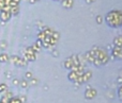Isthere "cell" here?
<instances>
[{
	"mask_svg": "<svg viewBox=\"0 0 122 103\" xmlns=\"http://www.w3.org/2000/svg\"><path fill=\"white\" fill-rule=\"evenodd\" d=\"M0 12H2V8H1V6H0Z\"/></svg>",
	"mask_w": 122,
	"mask_h": 103,
	"instance_id": "ac0fdd59",
	"label": "cell"
},
{
	"mask_svg": "<svg viewBox=\"0 0 122 103\" xmlns=\"http://www.w3.org/2000/svg\"><path fill=\"white\" fill-rule=\"evenodd\" d=\"M19 2H20V0H11L10 1V6L11 8H13V6H17L19 4Z\"/></svg>",
	"mask_w": 122,
	"mask_h": 103,
	"instance_id": "30bf717a",
	"label": "cell"
},
{
	"mask_svg": "<svg viewBox=\"0 0 122 103\" xmlns=\"http://www.w3.org/2000/svg\"><path fill=\"white\" fill-rule=\"evenodd\" d=\"M20 85H21V86L24 87V88H26V87L28 86V83H27V81L23 80V81H21V82H20Z\"/></svg>",
	"mask_w": 122,
	"mask_h": 103,
	"instance_id": "7c38bea8",
	"label": "cell"
},
{
	"mask_svg": "<svg viewBox=\"0 0 122 103\" xmlns=\"http://www.w3.org/2000/svg\"><path fill=\"white\" fill-rule=\"evenodd\" d=\"M36 1H39V0H29V2H30V3H36Z\"/></svg>",
	"mask_w": 122,
	"mask_h": 103,
	"instance_id": "e0dca14e",
	"label": "cell"
},
{
	"mask_svg": "<svg viewBox=\"0 0 122 103\" xmlns=\"http://www.w3.org/2000/svg\"><path fill=\"white\" fill-rule=\"evenodd\" d=\"M11 60H12L13 64L16 66H19V63H20V57L19 56H16V55H14V56L11 57Z\"/></svg>",
	"mask_w": 122,
	"mask_h": 103,
	"instance_id": "ba28073f",
	"label": "cell"
},
{
	"mask_svg": "<svg viewBox=\"0 0 122 103\" xmlns=\"http://www.w3.org/2000/svg\"><path fill=\"white\" fill-rule=\"evenodd\" d=\"M87 1V3H92V2H94L95 0H86Z\"/></svg>",
	"mask_w": 122,
	"mask_h": 103,
	"instance_id": "2e32d148",
	"label": "cell"
},
{
	"mask_svg": "<svg viewBox=\"0 0 122 103\" xmlns=\"http://www.w3.org/2000/svg\"><path fill=\"white\" fill-rule=\"evenodd\" d=\"M106 22L109 27L112 28H119L122 26V12L120 11H110L109 13H107L105 18Z\"/></svg>",
	"mask_w": 122,
	"mask_h": 103,
	"instance_id": "6da1fadb",
	"label": "cell"
},
{
	"mask_svg": "<svg viewBox=\"0 0 122 103\" xmlns=\"http://www.w3.org/2000/svg\"><path fill=\"white\" fill-rule=\"evenodd\" d=\"M0 48H1L2 50H4V49L6 48V42H4V40L0 42Z\"/></svg>",
	"mask_w": 122,
	"mask_h": 103,
	"instance_id": "8fae6325",
	"label": "cell"
},
{
	"mask_svg": "<svg viewBox=\"0 0 122 103\" xmlns=\"http://www.w3.org/2000/svg\"><path fill=\"white\" fill-rule=\"evenodd\" d=\"M10 12H11V15H12V16H16V15L19 13V6L17 5V6H13V8H11Z\"/></svg>",
	"mask_w": 122,
	"mask_h": 103,
	"instance_id": "8992f818",
	"label": "cell"
},
{
	"mask_svg": "<svg viewBox=\"0 0 122 103\" xmlns=\"http://www.w3.org/2000/svg\"><path fill=\"white\" fill-rule=\"evenodd\" d=\"M55 1H62V0H55Z\"/></svg>",
	"mask_w": 122,
	"mask_h": 103,
	"instance_id": "d6986e66",
	"label": "cell"
},
{
	"mask_svg": "<svg viewBox=\"0 0 122 103\" xmlns=\"http://www.w3.org/2000/svg\"><path fill=\"white\" fill-rule=\"evenodd\" d=\"M101 18H102L101 16H97V21L99 23H101V22H102V19H101Z\"/></svg>",
	"mask_w": 122,
	"mask_h": 103,
	"instance_id": "5bb4252c",
	"label": "cell"
},
{
	"mask_svg": "<svg viewBox=\"0 0 122 103\" xmlns=\"http://www.w3.org/2000/svg\"><path fill=\"white\" fill-rule=\"evenodd\" d=\"M0 103H2V102H1V101H0Z\"/></svg>",
	"mask_w": 122,
	"mask_h": 103,
	"instance_id": "ffe728a7",
	"label": "cell"
},
{
	"mask_svg": "<svg viewBox=\"0 0 122 103\" xmlns=\"http://www.w3.org/2000/svg\"><path fill=\"white\" fill-rule=\"evenodd\" d=\"M13 84L14 85H18L19 84V81L17 79H13Z\"/></svg>",
	"mask_w": 122,
	"mask_h": 103,
	"instance_id": "4fadbf2b",
	"label": "cell"
},
{
	"mask_svg": "<svg viewBox=\"0 0 122 103\" xmlns=\"http://www.w3.org/2000/svg\"><path fill=\"white\" fill-rule=\"evenodd\" d=\"M31 76H32V74L30 73V72H27V73H26V77H27V78H30V79H31Z\"/></svg>",
	"mask_w": 122,
	"mask_h": 103,
	"instance_id": "9a60e30c",
	"label": "cell"
},
{
	"mask_svg": "<svg viewBox=\"0 0 122 103\" xmlns=\"http://www.w3.org/2000/svg\"><path fill=\"white\" fill-rule=\"evenodd\" d=\"M9 61V55L6 53H1L0 54V63H6Z\"/></svg>",
	"mask_w": 122,
	"mask_h": 103,
	"instance_id": "52a82bcc",
	"label": "cell"
},
{
	"mask_svg": "<svg viewBox=\"0 0 122 103\" xmlns=\"http://www.w3.org/2000/svg\"><path fill=\"white\" fill-rule=\"evenodd\" d=\"M114 43H115V45H116V47L122 48V36L121 35L117 36V37L114 39Z\"/></svg>",
	"mask_w": 122,
	"mask_h": 103,
	"instance_id": "5b68a950",
	"label": "cell"
},
{
	"mask_svg": "<svg viewBox=\"0 0 122 103\" xmlns=\"http://www.w3.org/2000/svg\"><path fill=\"white\" fill-rule=\"evenodd\" d=\"M95 95H97V91L94 90V89H90V90H87L86 91V98L87 99H92V98L95 97Z\"/></svg>",
	"mask_w": 122,
	"mask_h": 103,
	"instance_id": "277c9868",
	"label": "cell"
},
{
	"mask_svg": "<svg viewBox=\"0 0 122 103\" xmlns=\"http://www.w3.org/2000/svg\"><path fill=\"white\" fill-rule=\"evenodd\" d=\"M6 90H8V86H6V84H4V83L0 84V93H1V94H4Z\"/></svg>",
	"mask_w": 122,
	"mask_h": 103,
	"instance_id": "9c48e42d",
	"label": "cell"
},
{
	"mask_svg": "<svg viewBox=\"0 0 122 103\" xmlns=\"http://www.w3.org/2000/svg\"><path fill=\"white\" fill-rule=\"evenodd\" d=\"M11 17H12L11 12H5V11L0 12V20H1L2 22H6V21H9L11 19Z\"/></svg>",
	"mask_w": 122,
	"mask_h": 103,
	"instance_id": "7a4b0ae2",
	"label": "cell"
},
{
	"mask_svg": "<svg viewBox=\"0 0 122 103\" xmlns=\"http://www.w3.org/2000/svg\"><path fill=\"white\" fill-rule=\"evenodd\" d=\"M62 5L64 6L65 9H71L72 6H73V4H74V1L73 0H62Z\"/></svg>",
	"mask_w": 122,
	"mask_h": 103,
	"instance_id": "3957f363",
	"label": "cell"
}]
</instances>
